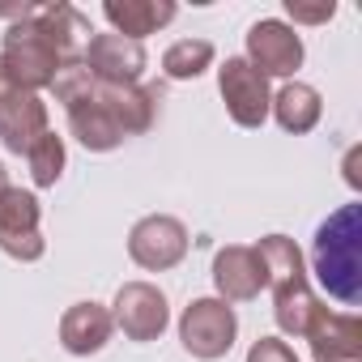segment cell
<instances>
[{
    "instance_id": "6da1fadb",
    "label": "cell",
    "mask_w": 362,
    "mask_h": 362,
    "mask_svg": "<svg viewBox=\"0 0 362 362\" xmlns=\"http://www.w3.org/2000/svg\"><path fill=\"white\" fill-rule=\"evenodd\" d=\"M311 264L320 286L337 303H362V205H341L337 214H328V222H320Z\"/></svg>"
},
{
    "instance_id": "7a4b0ae2",
    "label": "cell",
    "mask_w": 362,
    "mask_h": 362,
    "mask_svg": "<svg viewBox=\"0 0 362 362\" xmlns=\"http://www.w3.org/2000/svg\"><path fill=\"white\" fill-rule=\"evenodd\" d=\"M0 64H5V77L13 90H26V94H39L56 81V73L64 69L56 47L43 39V30L30 22H18L5 30V47H0Z\"/></svg>"
},
{
    "instance_id": "3957f363",
    "label": "cell",
    "mask_w": 362,
    "mask_h": 362,
    "mask_svg": "<svg viewBox=\"0 0 362 362\" xmlns=\"http://www.w3.org/2000/svg\"><path fill=\"white\" fill-rule=\"evenodd\" d=\"M235 337H239V315L222 298H192L184 307V315H179V341L201 362L226 358Z\"/></svg>"
},
{
    "instance_id": "277c9868",
    "label": "cell",
    "mask_w": 362,
    "mask_h": 362,
    "mask_svg": "<svg viewBox=\"0 0 362 362\" xmlns=\"http://www.w3.org/2000/svg\"><path fill=\"white\" fill-rule=\"evenodd\" d=\"M218 90H222V103H226V111L239 128H260L269 119V107H273L269 77L256 73L243 56H230L218 69Z\"/></svg>"
},
{
    "instance_id": "5b68a950",
    "label": "cell",
    "mask_w": 362,
    "mask_h": 362,
    "mask_svg": "<svg viewBox=\"0 0 362 362\" xmlns=\"http://www.w3.org/2000/svg\"><path fill=\"white\" fill-rule=\"evenodd\" d=\"M128 256L149 273H166L188 256V226L170 214H149L128 230Z\"/></svg>"
},
{
    "instance_id": "8992f818",
    "label": "cell",
    "mask_w": 362,
    "mask_h": 362,
    "mask_svg": "<svg viewBox=\"0 0 362 362\" xmlns=\"http://www.w3.org/2000/svg\"><path fill=\"white\" fill-rule=\"evenodd\" d=\"M39 201L35 192H22V188H5L0 192V252L22 260V264H35L43 256V235H39Z\"/></svg>"
},
{
    "instance_id": "52a82bcc",
    "label": "cell",
    "mask_w": 362,
    "mask_h": 362,
    "mask_svg": "<svg viewBox=\"0 0 362 362\" xmlns=\"http://www.w3.org/2000/svg\"><path fill=\"white\" fill-rule=\"evenodd\" d=\"M111 324L128 337V341H158L170 324V307L166 294L149 281H124L115 294V311Z\"/></svg>"
},
{
    "instance_id": "ba28073f",
    "label": "cell",
    "mask_w": 362,
    "mask_h": 362,
    "mask_svg": "<svg viewBox=\"0 0 362 362\" xmlns=\"http://www.w3.org/2000/svg\"><path fill=\"white\" fill-rule=\"evenodd\" d=\"M243 60L264 77H294L303 64V39L281 18H260L247 30V56Z\"/></svg>"
},
{
    "instance_id": "9c48e42d",
    "label": "cell",
    "mask_w": 362,
    "mask_h": 362,
    "mask_svg": "<svg viewBox=\"0 0 362 362\" xmlns=\"http://www.w3.org/2000/svg\"><path fill=\"white\" fill-rule=\"evenodd\" d=\"M81 64L90 69L94 81L103 86H136L145 73V47L124 39V35H94L81 52Z\"/></svg>"
},
{
    "instance_id": "30bf717a",
    "label": "cell",
    "mask_w": 362,
    "mask_h": 362,
    "mask_svg": "<svg viewBox=\"0 0 362 362\" xmlns=\"http://www.w3.org/2000/svg\"><path fill=\"white\" fill-rule=\"evenodd\" d=\"M303 337L311 341V358L315 362H362V320L358 315L328 311L320 303Z\"/></svg>"
},
{
    "instance_id": "8fae6325",
    "label": "cell",
    "mask_w": 362,
    "mask_h": 362,
    "mask_svg": "<svg viewBox=\"0 0 362 362\" xmlns=\"http://www.w3.org/2000/svg\"><path fill=\"white\" fill-rule=\"evenodd\" d=\"M214 286H218V298H222V303H252V298L269 286L256 247H247V243L222 247V252L214 256Z\"/></svg>"
},
{
    "instance_id": "7c38bea8",
    "label": "cell",
    "mask_w": 362,
    "mask_h": 362,
    "mask_svg": "<svg viewBox=\"0 0 362 362\" xmlns=\"http://www.w3.org/2000/svg\"><path fill=\"white\" fill-rule=\"evenodd\" d=\"M35 26L43 30V39L56 47V56H60V64H73V60H81V52H86V43L94 39V26H90V18L81 13V9H73V5H39V13H35Z\"/></svg>"
},
{
    "instance_id": "4fadbf2b",
    "label": "cell",
    "mask_w": 362,
    "mask_h": 362,
    "mask_svg": "<svg viewBox=\"0 0 362 362\" xmlns=\"http://www.w3.org/2000/svg\"><path fill=\"white\" fill-rule=\"evenodd\" d=\"M47 132V103L39 94L13 90L0 107V141H5L9 153H26L39 136Z\"/></svg>"
},
{
    "instance_id": "5bb4252c",
    "label": "cell",
    "mask_w": 362,
    "mask_h": 362,
    "mask_svg": "<svg viewBox=\"0 0 362 362\" xmlns=\"http://www.w3.org/2000/svg\"><path fill=\"white\" fill-rule=\"evenodd\" d=\"M111 311L103 307V303H73L69 311H64V320H60V345L73 354V358H90V354H98L107 341H111Z\"/></svg>"
},
{
    "instance_id": "9a60e30c",
    "label": "cell",
    "mask_w": 362,
    "mask_h": 362,
    "mask_svg": "<svg viewBox=\"0 0 362 362\" xmlns=\"http://www.w3.org/2000/svg\"><path fill=\"white\" fill-rule=\"evenodd\" d=\"M175 13L179 9L170 5V0H107L103 5V18L115 26V35H124L132 43H141L145 35L162 30Z\"/></svg>"
},
{
    "instance_id": "2e32d148",
    "label": "cell",
    "mask_w": 362,
    "mask_h": 362,
    "mask_svg": "<svg viewBox=\"0 0 362 362\" xmlns=\"http://www.w3.org/2000/svg\"><path fill=\"white\" fill-rule=\"evenodd\" d=\"M269 111L277 115V124H281L286 132L303 136V132H311V128L320 124L324 103H320V90H315V86H307V81H286V86L273 94V107H269Z\"/></svg>"
},
{
    "instance_id": "e0dca14e",
    "label": "cell",
    "mask_w": 362,
    "mask_h": 362,
    "mask_svg": "<svg viewBox=\"0 0 362 362\" xmlns=\"http://www.w3.org/2000/svg\"><path fill=\"white\" fill-rule=\"evenodd\" d=\"M256 256L264 264V277L273 290H286V286H298L307 281V264H303V252L290 235H264L256 243Z\"/></svg>"
},
{
    "instance_id": "ac0fdd59",
    "label": "cell",
    "mask_w": 362,
    "mask_h": 362,
    "mask_svg": "<svg viewBox=\"0 0 362 362\" xmlns=\"http://www.w3.org/2000/svg\"><path fill=\"white\" fill-rule=\"evenodd\" d=\"M320 298L311 290V281H298V286H286V290H273V315H277V328L286 337H303L311 315H315Z\"/></svg>"
},
{
    "instance_id": "d6986e66",
    "label": "cell",
    "mask_w": 362,
    "mask_h": 362,
    "mask_svg": "<svg viewBox=\"0 0 362 362\" xmlns=\"http://www.w3.org/2000/svg\"><path fill=\"white\" fill-rule=\"evenodd\" d=\"M209 64H214V43H209V39H179V43H170L166 56H162V73H166L170 81H192V77H201Z\"/></svg>"
},
{
    "instance_id": "ffe728a7",
    "label": "cell",
    "mask_w": 362,
    "mask_h": 362,
    "mask_svg": "<svg viewBox=\"0 0 362 362\" xmlns=\"http://www.w3.org/2000/svg\"><path fill=\"white\" fill-rule=\"evenodd\" d=\"M26 162H30V179L39 188H56V179L64 175V141L47 128L30 149H26Z\"/></svg>"
},
{
    "instance_id": "44dd1931",
    "label": "cell",
    "mask_w": 362,
    "mask_h": 362,
    "mask_svg": "<svg viewBox=\"0 0 362 362\" xmlns=\"http://www.w3.org/2000/svg\"><path fill=\"white\" fill-rule=\"evenodd\" d=\"M286 13H290L294 22H303V26H320V22H332L337 5H332V0H324V5H303V0H286Z\"/></svg>"
},
{
    "instance_id": "7402d4cb",
    "label": "cell",
    "mask_w": 362,
    "mask_h": 362,
    "mask_svg": "<svg viewBox=\"0 0 362 362\" xmlns=\"http://www.w3.org/2000/svg\"><path fill=\"white\" fill-rule=\"evenodd\" d=\"M247 362H298V358H294V349H290L286 341H277V337H260V341L247 349Z\"/></svg>"
},
{
    "instance_id": "603a6c76",
    "label": "cell",
    "mask_w": 362,
    "mask_h": 362,
    "mask_svg": "<svg viewBox=\"0 0 362 362\" xmlns=\"http://www.w3.org/2000/svg\"><path fill=\"white\" fill-rule=\"evenodd\" d=\"M358 149H349V158H345V179H349V188H358Z\"/></svg>"
},
{
    "instance_id": "cb8c5ba5",
    "label": "cell",
    "mask_w": 362,
    "mask_h": 362,
    "mask_svg": "<svg viewBox=\"0 0 362 362\" xmlns=\"http://www.w3.org/2000/svg\"><path fill=\"white\" fill-rule=\"evenodd\" d=\"M9 94H13V86H9V77H5V64H0V107H5Z\"/></svg>"
},
{
    "instance_id": "d4e9b609",
    "label": "cell",
    "mask_w": 362,
    "mask_h": 362,
    "mask_svg": "<svg viewBox=\"0 0 362 362\" xmlns=\"http://www.w3.org/2000/svg\"><path fill=\"white\" fill-rule=\"evenodd\" d=\"M9 188V179H5V166H0V192H5Z\"/></svg>"
}]
</instances>
